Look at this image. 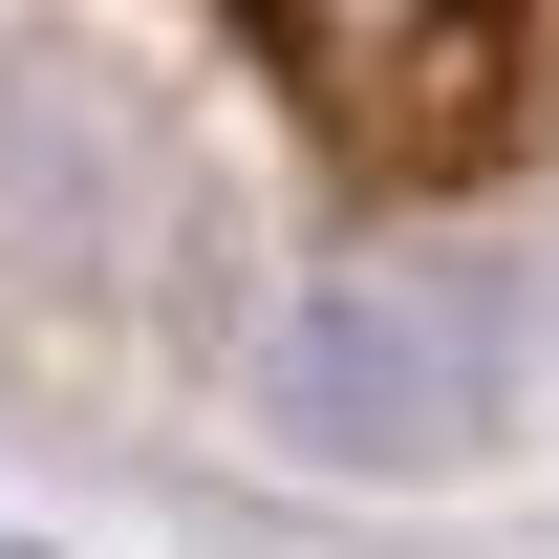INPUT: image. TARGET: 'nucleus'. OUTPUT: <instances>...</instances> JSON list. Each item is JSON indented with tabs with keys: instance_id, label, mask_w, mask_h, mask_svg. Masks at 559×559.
I'll return each instance as SVG.
<instances>
[{
	"instance_id": "f257e3e1",
	"label": "nucleus",
	"mask_w": 559,
	"mask_h": 559,
	"mask_svg": "<svg viewBox=\"0 0 559 559\" xmlns=\"http://www.w3.org/2000/svg\"><path fill=\"white\" fill-rule=\"evenodd\" d=\"M280 430L345 452V474L474 452L495 430V301L474 280H323V301L280 323Z\"/></svg>"
}]
</instances>
